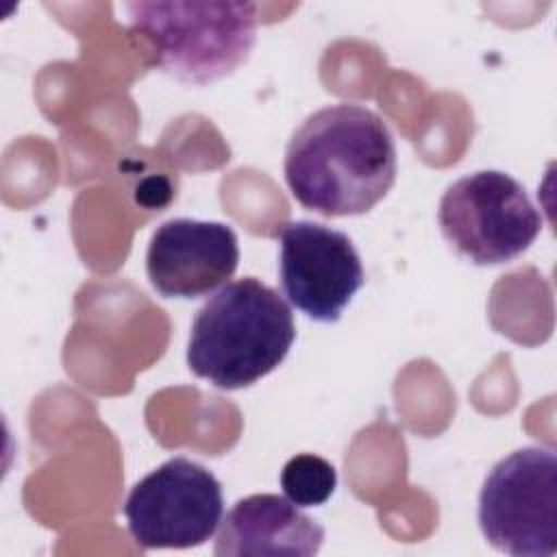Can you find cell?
I'll return each mask as SVG.
<instances>
[{
  "instance_id": "obj_1",
  "label": "cell",
  "mask_w": 557,
  "mask_h": 557,
  "mask_svg": "<svg viewBox=\"0 0 557 557\" xmlns=\"http://www.w3.org/2000/svg\"><path fill=\"white\" fill-rule=\"evenodd\" d=\"M283 170L292 196L305 209L326 218L361 215L396 181L394 137L372 109L355 102L329 104L294 131Z\"/></svg>"
},
{
  "instance_id": "obj_2",
  "label": "cell",
  "mask_w": 557,
  "mask_h": 557,
  "mask_svg": "<svg viewBox=\"0 0 557 557\" xmlns=\"http://www.w3.org/2000/svg\"><path fill=\"white\" fill-rule=\"evenodd\" d=\"M296 339L294 313L276 289L244 276L194 315L187 366L220 389H242L283 363Z\"/></svg>"
},
{
  "instance_id": "obj_3",
  "label": "cell",
  "mask_w": 557,
  "mask_h": 557,
  "mask_svg": "<svg viewBox=\"0 0 557 557\" xmlns=\"http://www.w3.org/2000/svg\"><path fill=\"white\" fill-rule=\"evenodd\" d=\"M131 30L154 52L157 65L187 85H209L246 63L257 39L250 2H128Z\"/></svg>"
},
{
  "instance_id": "obj_4",
  "label": "cell",
  "mask_w": 557,
  "mask_h": 557,
  "mask_svg": "<svg viewBox=\"0 0 557 557\" xmlns=\"http://www.w3.org/2000/svg\"><path fill=\"white\" fill-rule=\"evenodd\" d=\"M437 222L450 248L474 265L518 259L542 231V215L509 174L479 170L444 191Z\"/></svg>"
},
{
  "instance_id": "obj_5",
  "label": "cell",
  "mask_w": 557,
  "mask_h": 557,
  "mask_svg": "<svg viewBox=\"0 0 557 557\" xmlns=\"http://www.w3.org/2000/svg\"><path fill=\"white\" fill-rule=\"evenodd\" d=\"M479 527L500 553H557V457L550 448H518L490 470L479 494Z\"/></svg>"
},
{
  "instance_id": "obj_6",
  "label": "cell",
  "mask_w": 557,
  "mask_h": 557,
  "mask_svg": "<svg viewBox=\"0 0 557 557\" xmlns=\"http://www.w3.org/2000/svg\"><path fill=\"white\" fill-rule=\"evenodd\" d=\"M222 513L220 481L187 457H172L148 472L124 503L128 533L144 550L200 546L215 533Z\"/></svg>"
},
{
  "instance_id": "obj_7",
  "label": "cell",
  "mask_w": 557,
  "mask_h": 557,
  "mask_svg": "<svg viewBox=\"0 0 557 557\" xmlns=\"http://www.w3.org/2000/svg\"><path fill=\"white\" fill-rule=\"evenodd\" d=\"M278 242L287 300L315 322H337L366 281L350 237L320 222L296 220L281 226Z\"/></svg>"
},
{
  "instance_id": "obj_8",
  "label": "cell",
  "mask_w": 557,
  "mask_h": 557,
  "mask_svg": "<svg viewBox=\"0 0 557 557\" xmlns=\"http://www.w3.org/2000/svg\"><path fill=\"white\" fill-rule=\"evenodd\" d=\"M237 263V235L224 222L168 220L146 250L148 281L163 298L207 296L235 274Z\"/></svg>"
},
{
  "instance_id": "obj_9",
  "label": "cell",
  "mask_w": 557,
  "mask_h": 557,
  "mask_svg": "<svg viewBox=\"0 0 557 557\" xmlns=\"http://www.w3.org/2000/svg\"><path fill=\"white\" fill-rule=\"evenodd\" d=\"M324 529L289 498L252 494L239 498L222 520L213 553L231 555H300L320 550Z\"/></svg>"
},
{
  "instance_id": "obj_10",
  "label": "cell",
  "mask_w": 557,
  "mask_h": 557,
  "mask_svg": "<svg viewBox=\"0 0 557 557\" xmlns=\"http://www.w3.org/2000/svg\"><path fill=\"white\" fill-rule=\"evenodd\" d=\"M285 498L298 507H318L331 498L337 487V472L324 457L302 453L292 457L281 470Z\"/></svg>"
}]
</instances>
